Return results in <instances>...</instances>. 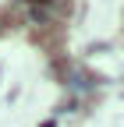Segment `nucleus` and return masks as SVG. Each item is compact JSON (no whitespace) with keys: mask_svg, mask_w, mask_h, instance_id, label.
<instances>
[{"mask_svg":"<svg viewBox=\"0 0 124 127\" xmlns=\"http://www.w3.org/2000/svg\"><path fill=\"white\" fill-rule=\"evenodd\" d=\"M32 4H46V0H32Z\"/></svg>","mask_w":124,"mask_h":127,"instance_id":"f257e3e1","label":"nucleus"}]
</instances>
